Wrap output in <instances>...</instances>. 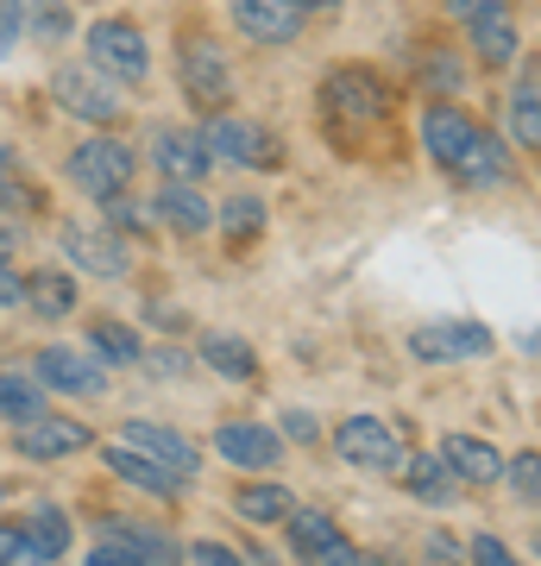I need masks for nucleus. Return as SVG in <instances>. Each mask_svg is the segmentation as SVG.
I'll list each match as a JSON object with an SVG mask.
<instances>
[{"label": "nucleus", "mask_w": 541, "mask_h": 566, "mask_svg": "<svg viewBox=\"0 0 541 566\" xmlns=\"http://www.w3.org/2000/svg\"><path fill=\"white\" fill-rule=\"evenodd\" d=\"M472 51H479V63H491V70H503V63H517V20H510V7H485V13H472Z\"/></svg>", "instance_id": "aec40b11"}, {"label": "nucleus", "mask_w": 541, "mask_h": 566, "mask_svg": "<svg viewBox=\"0 0 541 566\" xmlns=\"http://www.w3.org/2000/svg\"><path fill=\"white\" fill-rule=\"evenodd\" d=\"M89 63L107 70V76H121V82L152 76V51H145V32L133 20H95L89 25Z\"/></svg>", "instance_id": "7ed1b4c3"}, {"label": "nucleus", "mask_w": 541, "mask_h": 566, "mask_svg": "<svg viewBox=\"0 0 541 566\" xmlns=\"http://www.w3.org/2000/svg\"><path fill=\"white\" fill-rule=\"evenodd\" d=\"M107 472L114 479H126V485H139V491H152V497H183V472H164L158 460H145L139 447H107Z\"/></svg>", "instance_id": "6ab92c4d"}, {"label": "nucleus", "mask_w": 541, "mask_h": 566, "mask_svg": "<svg viewBox=\"0 0 541 566\" xmlns=\"http://www.w3.org/2000/svg\"><path fill=\"white\" fill-rule=\"evenodd\" d=\"M51 88H58V102L76 114V120H121V88H114V76L107 70H95V63H63L58 76H51Z\"/></svg>", "instance_id": "20e7f679"}, {"label": "nucleus", "mask_w": 541, "mask_h": 566, "mask_svg": "<svg viewBox=\"0 0 541 566\" xmlns=\"http://www.w3.org/2000/svg\"><path fill=\"white\" fill-rule=\"evenodd\" d=\"M221 221H227L233 240H252V233L264 227V202H259V196H233V202L221 208Z\"/></svg>", "instance_id": "7c9ffc66"}, {"label": "nucleus", "mask_w": 541, "mask_h": 566, "mask_svg": "<svg viewBox=\"0 0 541 566\" xmlns=\"http://www.w3.org/2000/svg\"><path fill=\"white\" fill-rule=\"evenodd\" d=\"M189 566H246V554L227 542H189Z\"/></svg>", "instance_id": "72a5a7b5"}, {"label": "nucleus", "mask_w": 541, "mask_h": 566, "mask_svg": "<svg viewBox=\"0 0 541 566\" xmlns=\"http://www.w3.org/2000/svg\"><path fill=\"white\" fill-rule=\"evenodd\" d=\"M334 447H341V460L365 465V472H397V460H403L391 422H378V416H346L334 428Z\"/></svg>", "instance_id": "6e6552de"}, {"label": "nucleus", "mask_w": 541, "mask_h": 566, "mask_svg": "<svg viewBox=\"0 0 541 566\" xmlns=\"http://www.w3.org/2000/svg\"><path fill=\"white\" fill-rule=\"evenodd\" d=\"M70 182H76L82 196H95V202H107V196H126V182H133V151H126L121 139H82L76 151H70Z\"/></svg>", "instance_id": "f03ea898"}, {"label": "nucleus", "mask_w": 541, "mask_h": 566, "mask_svg": "<svg viewBox=\"0 0 541 566\" xmlns=\"http://www.w3.org/2000/svg\"><path fill=\"white\" fill-rule=\"evenodd\" d=\"M397 465H403V485L416 491L422 504H454V497H460V479L447 472V460L416 453V460H397Z\"/></svg>", "instance_id": "b1692460"}, {"label": "nucleus", "mask_w": 541, "mask_h": 566, "mask_svg": "<svg viewBox=\"0 0 541 566\" xmlns=\"http://www.w3.org/2000/svg\"><path fill=\"white\" fill-rule=\"evenodd\" d=\"M89 566H145V560L133 554V547H121V542H107V535H101L95 554H89Z\"/></svg>", "instance_id": "e433bc0d"}, {"label": "nucleus", "mask_w": 541, "mask_h": 566, "mask_svg": "<svg viewBox=\"0 0 541 566\" xmlns=\"http://www.w3.org/2000/svg\"><path fill=\"white\" fill-rule=\"evenodd\" d=\"M107 227H126V233H139L145 214H139L133 202H126V196H107Z\"/></svg>", "instance_id": "4c0bfd02"}, {"label": "nucleus", "mask_w": 541, "mask_h": 566, "mask_svg": "<svg viewBox=\"0 0 541 566\" xmlns=\"http://www.w3.org/2000/svg\"><path fill=\"white\" fill-rule=\"evenodd\" d=\"M215 453L246 465V472H264V465L283 460V434H271L264 422H227V428H215Z\"/></svg>", "instance_id": "ddd939ff"}, {"label": "nucleus", "mask_w": 541, "mask_h": 566, "mask_svg": "<svg viewBox=\"0 0 541 566\" xmlns=\"http://www.w3.org/2000/svg\"><path fill=\"white\" fill-rule=\"evenodd\" d=\"M422 82H428V88H435V95H454V88H460V63H454V57H435V63H428V70H422Z\"/></svg>", "instance_id": "c9c22d12"}, {"label": "nucleus", "mask_w": 541, "mask_h": 566, "mask_svg": "<svg viewBox=\"0 0 541 566\" xmlns=\"http://www.w3.org/2000/svg\"><path fill=\"white\" fill-rule=\"evenodd\" d=\"M0 303H20V277L7 271V259H0Z\"/></svg>", "instance_id": "79ce46f5"}, {"label": "nucleus", "mask_w": 541, "mask_h": 566, "mask_svg": "<svg viewBox=\"0 0 541 566\" xmlns=\"http://www.w3.org/2000/svg\"><path fill=\"white\" fill-rule=\"evenodd\" d=\"M422 139H428V158L441 164L447 177L472 182V189L510 177L503 145L491 139V133H485L472 114H460V107H428V114H422Z\"/></svg>", "instance_id": "f257e3e1"}, {"label": "nucleus", "mask_w": 541, "mask_h": 566, "mask_svg": "<svg viewBox=\"0 0 541 566\" xmlns=\"http://www.w3.org/2000/svg\"><path fill=\"white\" fill-rule=\"evenodd\" d=\"M233 510H240L246 523H283L296 504H290V491H283V485H240Z\"/></svg>", "instance_id": "bb28decb"}, {"label": "nucleus", "mask_w": 541, "mask_h": 566, "mask_svg": "<svg viewBox=\"0 0 541 566\" xmlns=\"http://www.w3.org/2000/svg\"><path fill=\"white\" fill-rule=\"evenodd\" d=\"M63 259L95 277H126V245L114 240V227H63Z\"/></svg>", "instance_id": "f8f14e48"}, {"label": "nucleus", "mask_w": 541, "mask_h": 566, "mask_svg": "<svg viewBox=\"0 0 541 566\" xmlns=\"http://www.w3.org/2000/svg\"><path fill=\"white\" fill-rule=\"evenodd\" d=\"M183 88L196 107H215L233 95V76H227V57L215 51V39H183Z\"/></svg>", "instance_id": "1a4fd4ad"}, {"label": "nucleus", "mask_w": 541, "mask_h": 566, "mask_svg": "<svg viewBox=\"0 0 541 566\" xmlns=\"http://www.w3.org/2000/svg\"><path fill=\"white\" fill-rule=\"evenodd\" d=\"M283 523H290V547H296L302 566H365L360 547L346 542L327 516H315V510H290Z\"/></svg>", "instance_id": "39448f33"}, {"label": "nucleus", "mask_w": 541, "mask_h": 566, "mask_svg": "<svg viewBox=\"0 0 541 566\" xmlns=\"http://www.w3.org/2000/svg\"><path fill=\"white\" fill-rule=\"evenodd\" d=\"M13 447H20L25 460H63V453H82L89 447V428L63 422V416H32V422H20Z\"/></svg>", "instance_id": "4468645a"}, {"label": "nucleus", "mask_w": 541, "mask_h": 566, "mask_svg": "<svg viewBox=\"0 0 541 566\" xmlns=\"http://www.w3.org/2000/svg\"><path fill=\"white\" fill-rule=\"evenodd\" d=\"M152 214H158V221H170L177 233H201V227L215 221V208L196 196V182H164L158 202H152Z\"/></svg>", "instance_id": "5701e85b"}, {"label": "nucleus", "mask_w": 541, "mask_h": 566, "mask_svg": "<svg viewBox=\"0 0 541 566\" xmlns=\"http://www.w3.org/2000/svg\"><path fill=\"white\" fill-rule=\"evenodd\" d=\"M0 504H7V485H0Z\"/></svg>", "instance_id": "49530a36"}, {"label": "nucleus", "mask_w": 541, "mask_h": 566, "mask_svg": "<svg viewBox=\"0 0 541 566\" xmlns=\"http://www.w3.org/2000/svg\"><path fill=\"white\" fill-rule=\"evenodd\" d=\"M0 416H7V422L44 416V390L32 385V378H20V371H0Z\"/></svg>", "instance_id": "cd10ccee"}, {"label": "nucleus", "mask_w": 541, "mask_h": 566, "mask_svg": "<svg viewBox=\"0 0 541 566\" xmlns=\"http://www.w3.org/2000/svg\"><path fill=\"white\" fill-rule=\"evenodd\" d=\"M503 472H510V479H517V497H522V504L535 510V497H541V485H535V472H541L535 447H529V453H517V465H503Z\"/></svg>", "instance_id": "473e14b6"}, {"label": "nucleus", "mask_w": 541, "mask_h": 566, "mask_svg": "<svg viewBox=\"0 0 541 566\" xmlns=\"http://www.w3.org/2000/svg\"><path fill=\"white\" fill-rule=\"evenodd\" d=\"M233 20H240L246 39L259 44H290L309 20V7L302 0H233Z\"/></svg>", "instance_id": "9b49d317"}, {"label": "nucleus", "mask_w": 541, "mask_h": 566, "mask_svg": "<svg viewBox=\"0 0 541 566\" xmlns=\"http://www.w3.org/2000/svg\"><path fill=\"white\" fill-rule=\"evenodd\" d=\"M20 13H25V0H0V44L20 32Z\"/></svg>", "instance_id": "ea45409f"}, {"label": "nucleus", "mask_w": 541, "mask_h": 566, "mask_svg": "<svg viewBox=\"0 0 541 566\" xmlns=\"http://www.w3.org/2000/svg\"><path fill=\"white\" fill-rule=\"evenodd\" d=\"M472 566H522L498 535H472Z\"/></svg>", "instance_id": "f704fd0d"}, {"label": "nucleus", "mask_w": 541, "mask_h": 566, "mask_svg": "<svg viewBox=\"0 0 541 566\" xmlns=\"http://www.w3.org/2000/svg\"><path fill=\"white\" fill-rule=\"evenodd\" d=\"M409 353L422 365H441V359H466V353H491V334L479 322H428L409 334Z\"/></svg>", "instance_id": "9d476101"}, {"label": "nucleus", "mask_w": 541, "mask_h": 566, "mask_svg": "<svg viewBox=\"0 0 541 566\" xmlns=\"http://www.w3.org/2000/svg\"><path fill=\"white\" fill-rule=\"evenodd\" d=\"M44 32H51V39H63V32H70V13H63V7H44Z\"/></svg>", "instance_id": "a19ab883"}, {"label": "nucleus", "mask_w": 541, "mask_h": 566, "mask_svg": "<svg viewBox=\"0 0 541 566\" xmlns=\"http://www.w3.org/2000/svg\"><path fill=\"white\" fill-rule=\"evenodd\" d=\"M447 7H454V13H466V20H472V13H485V7H510V0H447Z\"/></svg>", "instance_id": "37998d69"}, {"label": "nucleus", "mask_w": 541, "mask_h": 566, "mask_svg": "<svg viewBox=\"0 0 541 566\" xmlns=\"http://www.w3.org/2000/svg\"><path fill=\"white\" fill-rule=\"evenodd\" d=\"M246 566H278V560H271V554H264L259 542H252V547H246Z\"/></svg>", "instance_id": "a18cd8bd"}, {"label": "nucleus", "mask_w": 541, "mask_h": 566, "mask_svg": "<svg viewBox=\"0 0 541 566\" xmlns=\"http://www.w3.org/2000/svg\"><path fill=\"white\" fill-rule=\"evenodd\" d=\"M0 566H51V560L32 547V535H25V528L0 523Z\"/></svg>", "instance_id": "2f4dec72"}, {"label": "nucleus", "mask_w": 541, "mask_h": 566, "mask_svg": "<svg viewBox=\"0 0 541 566\" xmlns=\"http://www.w3.org/2000/svg\"><path fill=\"white\" fill-rule=\"evenodd\" d=\"M283 434H290V441H315V416H309V409H290V416H283Z\"/></svg>", "instance_id": "58836bf2"}, {"label": "nucleus", "mask_w": 541, "mask_h": 566, "mask_svg": "<svg viewBox=\"0 0 541 566\" xmlns=\"http://www.w3.org/2000/svg\"><path fill=\"white\" fill-rule=\"evenodd\" d=\"M441 460H447V472H454L460 485H498L503 479V453L491 441H479V434H447Z\"/></svg>", "instance_id": "2eb2a0df"}, {"label": "nucleus", "mask_w": 541, "mask_h": 566, "mask_svg": "<svg viewBox=\"0 0 541 566\" xmlns=\"http://www.w3.org/2000/svg\"><path fill=\"white\" fill-rule=\"evenodd\" d=\"M201 145H208V158H233V164H278V139L264 133V126L252 120H233V114H215V120H201L196 133Z\"/></svg>", "instance_id": "423d86ee"}, {"label": "nucleus", "mask_w": 541, "mask_h": 566, "mask_svg": "<svg viewBox=\"0 0 541 566\" xmlns=\"http://www.w3.org/2000/svg\"><path fill=\"white\" fill-rule=\"evenodd\" d=\"M126 441L139 447L145 460H158V465H170V472H183V479L196 472V447L183 441L177 428H164V422H145V416H133V422H126Z\"/></svg>", "instance_id": "a211bd4d"}, {"label": "nucleus", "mask_w": 541, "mask_h": 566, "mask_svg": "<svg viewBox=\"0 0 541 566\" xmlns=\"http://www.w3.org/2000/svg\"><path fill=\"white\" fill-rule=\"evenodd\" d=\"M321 107L334 114V120H384V88L372 70L360 63H341L334 76L321 82Z\"/></svg>", "instance_id": "0eeeda50"}, {"label": "nucleus", "mask_w": 541, "mask_h": 566, "mask_svg": "<svg viewBox=\"0 0 541 566\" xmlns=\"http://www.w3.org/2000/svg\"><path fill=\"white\" fill-rule=\"evenodd\" d=\"M152 365H158L164 378H170V371H183V353H152Z\"/></svg>", "instance_id": "c03bdc74"}, {"label": "nucleus", "mask_w": 541, "mask_h": 566, "mask_svg": "<svg viewBox=\"0 0 541 566\" xmlns=\"http://www.w3.org/2000/svg\"><path fill=\"white\" fill-rule=\"evenodd\" d=\"M152 158H158V170L170 182H201L208 177V145H201L196 133H158V139H152Z\"/></svg>", "instance_id": "412c9836"}, {"label": "nucleus", "mask_w": 541, "mask_h": 566, "mask_svg": "<svg viewBox=\"0 0 541 566\" xmlns=\"http://www.w3.org/2000/svg\"><path fill=\"white\" fill-rule=\"evenodd\" d=\"M20 303H32V315H44V322H63L76 308V277L70 271H32L20 283Z\"/></svg>", "instance_id": "4be33fe9"}, {"label": "nucleus", "mask_w": 541, "mask_h": 566, "mask_svg": "<svg viewBox=\"0 0 541 566\" xmlns=\"http://www.w3.org/2000/svg\"><path fill=\"white\" fill-rule=\"evenodd\" d=\"M101 535H107V542H121V547H133L145 566H177V554H183V547L170 542V528L139 523V516H107V523H101Z\"/></svg>", "instance_id": "f3484780"}, {"label": "nucleus", "mask_w": 541, "mask_h": 566, "mask_svg": "<svg viewBox=\"0 0 541 566\" xmlns=\"http://www.w3.org/2000/svg\"><path fill=\"white\" fill-rule=\"evenodd\" d=\"M25 535H32V547H39L44 560H58L63 547H70V535H76V528H70V516H63L58 504H39L32 510V523H20Z\"/></svg>", "instance_id": "a878e982"}, {"label": "nucleus", "mask_w": 541, "mask_h": 566, "mask_svg": "<svg viewBox=\"0 0 541 566\" xmlns=\"http://www.w3.org/2000/svg\"><path fill=\"white\" fill-rule=\"evenodd\" d=\"M32 365H39V385L63 390V397H101V371L82 353H70V346H44Z\"/></svg>", "instance_id": "dca6fc26"}, {"label": "nucleus", "mask_w": 541, "mask_h": 566, "mask_svg": "<svg viewBox=\"0 0 541 566\" xmlns=\"http://www.w3.org/2000/svg\"><path fill=\"white\" fill-rule=\"evenodd\" d=\"M201 359L215 365V371H221V378H252V371H259V359H252V346L246 340H233V334H208V340H201Z\"/></svg>", "instance_id": "393cba45"}, {"label": "nucleus", "mask_w": 541, "mask_h": 566, "mask_svg": "<svg viewBox=\"0 0 541 566\" xmlns=\"http://www.w3.org/2000/svg\"><path fill=\"white\" fill-rule=\"evenodd\" d=\"M89 340H95L101 359H114V365H133V359H139V340H133L126 327H114V322H95V327H89Z\"/></svg>", "instance_id": "c756f323"}, {"label": "nucleus", "mask_w": 541, "mask_h": 566, "mask_svg": "<svg viewBox=\"0 0 541 566\" xmlns=\"http://www.w3.org/2000/svg\"><path fill=\"white\" fill-rule=\"evenodd\" d=\"M510 133H517L522 151H535L541 145V102H535V76L517 82V102H510Z\"/></svg>", "instance_id": "c85d7f7f"}]
</instances>
